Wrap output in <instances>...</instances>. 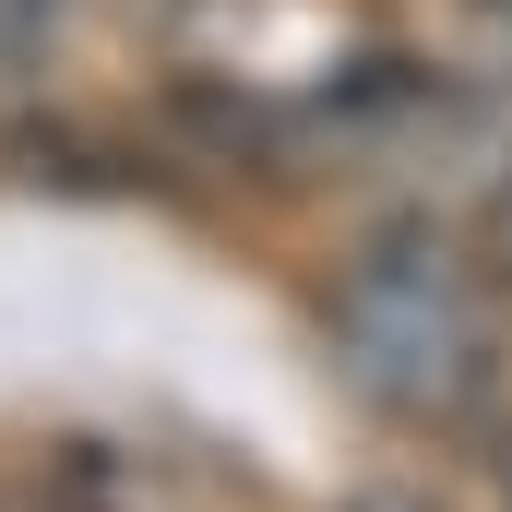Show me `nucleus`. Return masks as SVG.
<instances>
[{
  "instance_id": "f257e3e1",
  "label": "nucleus",
  "mask_w": 512,
  "mask_h": 512,
  "mask_svg": "<svg viewBox=\"0 0 512 512\" xmlns=\"http://www.w3.org/2000/svg\"><path fill=\"white\" fill-rule=\"evenodd\" d=\"M334 358L393 417H453L489 382V286L441 227H393L334 274Z\"/></svg>"
},
{
  "instance_id": "f03ea898",
  "label": "nucleus",
  "mask_w": 512,
  "mask_h": 512,
  "mask_svg": "<svg viewBox=\"0 0 512 512\" xmlns=\"http://www.w3.org/2000/svg\"><path fill=\"white\" fill-rule=\"evenodd\" d=\"M346 512H441V501H429V489H358Z\"/></svg>"
}]
</instances>
